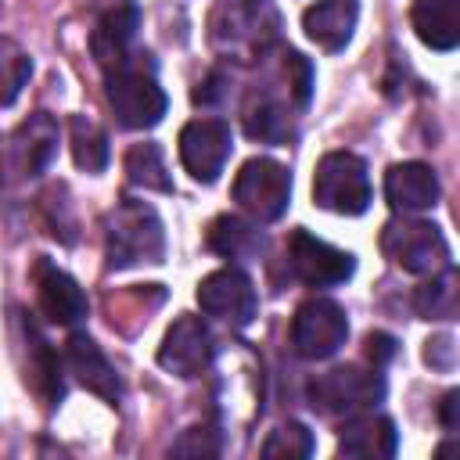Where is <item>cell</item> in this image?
<instances>
[{"instance_id": "cell-24", "label": "cell", "mask_w": 460, "mask_h": 460, "mask_svg": "<svg viewBox=\"0 0 460 460\" xmlns=\"http://www.w3.org/2000/svg\"><path fill=\"white\" fill-rule=\"evenodd\" d=\"M126 176L133 187H144V190H162V194H172V176L165 169V158H162V147L158 144H133L126 151Z\"/></svg>"}, {"instance_id": "cell-13", "label": "cell", "mask_w": 460, "mask_h": 460, "mask_svg": "<svg viewBox=\"0 0 460 460\" xmlns=\"http://www.w3.org/2000/svg\"><path fill=\"white\" fill-rule=\"evenodd\" d=\"M36 302H40V313L50 323H61V327H72V323H79L86 316L83 288L65 270L50 266V262L36 266Z\"/></svg>"}, {"instance_id": "cell-3", "label": "cell", "mask_w": 460, "mask_h": 460, "mask_svg": "<svg viewBox=\"0 0 460 460\" xmlns=\"http://www.w3.org/2000/svg\"><path fill=\"white\" fill-rule=\"evenodd\" d=\"M313 201L338 216H363L370 208V176L367 162L352 151H331L316 162Z\"/></svg>"}, {"instance_id": "cell-9", "label": "cell", "mask_w": 460, "mask_h": 460, "mask_svg": "<svg viewBox=\"0 0 460 460\" xmlns=\"http://www.w3.org/2000/svg\"><path fill=\"white\" fill-rule=\"evenodd\" d=\"M288 266L309 288H334V284H345L352 277L356 259L349 252L313 237L309 230H295L288 237Z\"/></svg>"}, {"instance_id": "cell-31", "label": "cell", "mask_w": 460, "mask_h": 460, "mask_svg": "<svg viewBox=\"0 0 460 460\" xmlns=\"http://www.w3.org/2000/svg\"><path fill=\"white\" fill-rule=\"evenodd\" d=\"M223 83H226V79H223L219 72H212L205 83H198V90H194V101H198V104H216V101L226 93V86H223Z\"/></svg>"}, {"instance_id": "cell-4", "label": "cell", "mask_w": 460, "mask_h": 460, "mask_svg": "<svg viewBox=\"0 0 460 460\" xmlns=\"http://www.w3.org/2000/svg\"><path fill=\"white\" fill-rule=\"evenodd\" d=\"M277 32V11L270 0H219L212 11V43L234 54L262 50Z\"/></svg>"}, {"instance_id": "cell-15", "label": "cell", "mask_w": 460, "mask_h": 460, "mask_svg": "<svg viewBox=\"0 0 460 460\" xmlns=\"http://www.w3.org/2000/svg\"><path fill=\"white\" fill-rule=\"evenodd\" d=\"M65 363H68V370L75 374V381H79L86 392H93V395H101V399H119V395H122V381H119L115 367L108 363V356L97 349L93 338L72 334L68 345H65Z\"/></svg>"}, {"instance_id": "cell-23", "label": "cell", "mask_w": 460, "mask_h": 460, "mask_svg": "<svg viewBox=\"0 0 460 460\" xmlns=\"http://www.w3.org/2000/svg\"><path fill=\"white\" fill-rule=\"evenodd\" d=\"M68 140H72V158L83 172H104V165H108V133L93 119L72 115L68 119Z\"/></svg>"}, {"instance_id": "cell-19", "label": "cell", "mask_w": 460, "mask_h": 460, "mask_svg": "<svg viewBox=\"0 0 460 460\" xmlns=\"http://www.w3.org/2000/svg\"><path fill=\"white\" fill-rule=\"evenodd\" d=\"M137 25H140V11H137L133 4L111 7V11L97 22V29H93V36H90L93 58H97L104 68L119 65V61L129 54V43H133V36H137Z\"/></svg>"}, {"instance_id": "cell-25", "label": "cell", "mask_w": 460, "mask_h": 460, "mask_svg": "<svg viewBox=\"0 0 460 460\" xmlns=\"http://www.w3.org/2000/svg\"><path fill=\"white\" fill-rule=\"evenodd\" d=\"M413 305L424 320H453L456 316V273H453V266H442V273H431V280L417 288Z\"/></svg>"}, {"instance_id": "cell-2", "label": "cell", "mask_w": 460, "mask_h": 460, "mask_svg": "<svg viewBox=\"0 0 460 460\" xmlns=\"http://www.w3.org/2000/svg\"><path fill=\"white\" fill-rule=\"evenodd\" d=\"M165 255V234L162 219L144 201H122L108 216V266L126 270L137 262H162Z\"/></svg>"}, {"instance_id": "cell-7", "label": "cell", "mask_w": 460, "mask_h": 460, "mask_svg": "<svg viewBox=\"0 0 460 460\" xmlns=\"http://www.w3.org/2000/svg\"><path fill=\"white\" fill-rule=\"evenodd\" d=\"M349 338L345 309L334 298H309L291 320V345L302 359H327Z\"/></svg>"}, {"instance_id": "cell-10", "label": "cell", "mask_w": 460, "mask_h": 460, "mask_svg": "<svg viewBox=\"0 0 460 460\" xmlns=\"http://www.w3.org/2000/svg\"><path fill=\"white\" fill-rule=\"evenodd\" d=\"M198 305L216 320H226L234 327H248L259 313V295H255V284L248 280V273L226 266V270L208 273L198 284Z\"/></svg>"}, {"instance_id": "cell-22", "label": "cell", "mask_w": 460, "mask_h": 460, "mask_svg": "<svg viewBox=\"0 0 460 460\" xmlns=\"http://www.w3.org/2000/svg\"><path fill=\"white\" fill-rule=\"evenodd\" d=\"M244 133L262 144H284L291 137V115L270 93H259L244 104Z\"/></svg>"}, {"instance_id": "cell-5", "label": "cell", "mask_w": 460, "mask_h": 460, "mask_svg": "<svg viewBox=\"0 0 460 460\" xmlns=\"http://www.w3.org/2000/svg\"><path fill=\"white\" fill-rule=\"evenodd\" d=\"M234 201L255 219L273 223L291 201V172L273 158H248L234 176Z\"/></svg>"}, {"instance_id": "cell-20", "label": "cell", "mask_w": 460, "mask_h": 460, "mask_svg": "<svg viewBox=\"0 0 460 460\" xmlns=\"http://www.w3.org/2000/svg\"><path fill=\"white\" fill-rule=\"evenodd\" d=\"M395 446H399L395 424L388 417H374V413L345 420L341 435H338V453H345V456H392Z\"/></svg>"}, {"instance_id": "cell-28", "label": "cell", "mask_w": 460, "mask_h": 460, "mask_svg": "<svg viewBox=\"0 0 460 460\" xmlns=\"http://www.w3.org/2000/svg\"><path fill=\"white\" fill-rule=\"evenodd\" d=\"M172 453H180V456H194V453H219V438H216V431L212 428H190L176 446H172Z\"/></svg>"}, {"instance_id": "cell-21", "label": "cell", "mask_w": 460, "mask_h": 460, "mask_svg": "<svg viewBox=\"0 0 460 460\" xmlns=\"http://www.w3.org/2000/svg\"><path fill=\"white\" fill-rule=\"evenodd\" d=\"M208 248L223 259H255L262 252V234L241 216H219L208 226Z\"/></svg>"}, {"instance_id": "cell-18", "label": "cell", "mask_w": 460, "mask_h": 460, "mask_svg": "<svg viewBox=\"0 0 460 460\" xmlns=\"http://www.w3.org/2000/svg\"><path fill=\"white\" fill-rule=\"evenodd\" d=\"M410 22L431 50H453L460 43V0H413Z\"/></svg>"}, {"instance_id": "cell-27", "label": "cell", "mask_w": 460, "mask_h": 460, "mask_svg": "<svg viewBox=\"0 0 460 460\" xmlns=\"http://www.w3.org/2000/svg\"><path fill=\"white\" fill-rule=\"evenodd\" d=\"M313 453V435L302 428V424H295V420H288V424H280L266 442H262V456H288V460H295V456H309Z\"/></svg>"}, {"instance_id": "cell-1", "label": "cell", "mask_w": 460, "mask_h": 460, "mask_svg": "<svg viewBox=\"0 0 460 460\" xmlns=\"http://www.w3.org/2000/svg\"><path fill=\"white\" fill-rule=\"evenodd\" d=\"M104 93L126 129H151L169 108V97L158 86L147 54H126L119 65L104 68Z\"/></svg>"}, {"instance_id": "cell-32", "label": "cell", "mask_w": 460, "mask_h": 460, "mask_svg": "<svg viewBox=\"0 0 460 460\" xmlns=\"http://www.w3.org/2000/svg\"><path fill=\"white\" fill-rule=\"evenodd\" d=\"M456 406H460V392H446V399H442V410H438V420L453 431L456 428Z\"/></svg>"}, {"instance_id": "cell-8", "label": "cell", "mask_w": 460, "mask_h": 460, "mask_svg": "<svg viewBox=\"0 0 460 460\" xmlns=\"http://www.w3.org/2000/svg\"><path fill=\"white\" fill-rule=\"evenodd\" d=\"M381 395H385L381 374L359 367H334L309 385V399L323 413H356L381 402Z\"/></svg>"}, {"instance_id": "cell-12", "label": "cell", "mask_w": 460, "mask_h": 460, "mask_svg": "<svg viewBox=\"0 0 460 460\" xmlns=\"http://www.w3.org/2000/svg\"><path fill=\"white\" fill-rule=\"evenodd\" d=\"M212 352L216 349L208 327L198 316H180L158 349V363L176 377H198L212 363Z\"/></svg>"}, {"instance_id": "cell-6", "label": "cell", "mask_w": 460, "mask_h": 460, "mask_svg": "<svg viewBox=\"0 0 460 460\" xmlns=\"http://www.w3.org/2000/svg\"><path fill=\"white\" fill-rule=\"evenodd\" d=\"M385 255L406 273H438L449 266V244L435 223L424 219H392L381 230Z\"/></svg>"}, {"instance_id": "cell-30", "label": "cell", "mask_w": 460, "mask_h": 460, "mask_svg": "<svg viewBox=\"0 0 460 460\" xmlns=\"http://www.w3.org/2000/svg\"><path fill=\"white\" fill-rule=\"evenodd\" d=\"M367 356H370V363H374V367L388 363V359L395 356V338H392V334H381V331H377V334H370V338H367Z\"/></svg>"}, {"instance_id": "cell-17", "label": "cell", "mask_w": 460, "mask_h": 460, "mask_svg": "<svg viewBox=\"0 0 460 460\" xmlns=\"http://www.w3.org/2000/svg\"><path fill=\"white\" fill-rule=\"evenodd\" d=\"M356 18H359V0H320L316 7L305 11L302 25H305V36L316 47L341 50L352 40Z\"/></svg>"}, {"instance_id": "cell-11", "label": "cell", "mask_w": 460, "mask_h": 460, "mask_svg": "<svg viewBox=\"0 0 460 460\" xmlns=\"http://www.w3.org/2000/svg\"><path fill=\"white\" fill-rule=\"evenodd\" d=\"M230 126L219 119H194L180 133V162L198 183H216L230 158Z\"/></svg>"}, {"instance_id": "cell-29", "label": "cell", "mask_w": 460, "mask_h": 460, "mask_svg": "<svg viewBox=\"0 0 460 460\" xmlns=\"http://www.w3.org/2000/svg\"><path fill=\"white\" fill-rule=\"evenodd\" d=\"M424 359L431 363V367H438V370H449L453 363H456V345H453V338H435V341H428V349H424Z\"/></svg>"}, {"instance_id": "cell-26", "label": "cell", "mask_w": 460, "mask_h": 460, "mask_svg": "<svg viewBox=\"0 0 460 460\" xmlns=\"http://www.w3.org/2000/svg\"><path fill=\"white\" fill-rule=\"evenodd\" d=\"M32 75L29 54L14 40H0V108H7Z\"/></svg>"}, {"instance_id": "cell-14", "label": "cell", "mask_w": 460, "mask_h": 460, "mask_svg": "<svg viewBox=\"0 0 460 460\" xmlns=\"http://www.w3.org/2000/svg\"><path fill=\"white\" fill-rule=\"evenodd\" d=\"M385 198L395 212H424L438 205V176L424 162H399L385 176Z\"/></svg>"}, {"instance_id": "cell-16", "label": "cell", "mask_w": 460, "mask_h": 460, "mask_svg": "<svg viewBox=\"0 0 460 460\" xmlns=\"http://www.w3.org/2000/svg\"><path fill=\"white\" fill-rule=\"evenodd\" d=\"M58 151V122L47 111L29 115L14 133H11V158L22 176H40Z\"/></svg>"}]
</instances>
